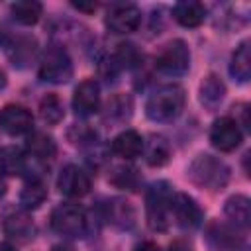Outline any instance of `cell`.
I'll return each instance as SVG.
<instances>
[{
	"label": "cell",
	"mask_w": 251,
	"mask_h": 251,
	"mask_svg": "<svg viewBox=\"0 0 251 251\" xmlns=\"http://www.w3.org/2000/svg\"><path fill=\"white\" fill-rule=\"evenodd\" d=\"M73 108L76 116H92L100 108V86L94 78L82 80L73 94Z\"/></svg>",
	"instance_id": "cell-12"
},
{
	"label": "cell",
	"mask_w": 251,
	"mask_h": 251,
	"mask_svg": "<svg viewBox=\"0 0 251 251\" xmlns=\"http://www.w3.org/2000/svg\"><path fill=\"white\" fill-rule=\"evenodd\" d=\"M6 86V75H4V71L0 69V90Z\"/></svg>",
	"instance_id": "cell-35"
},
{
	"label": "cell",
	"mask_w": 251,
	"mask_h": 251,
	"mask_svg": "<svg viewBox=\"0 0 251 251\" xmlns=\"http://www.w3.org/2000/svg\"><path fill=\"white\" fill-rule=\"evenodd\" d=\"M33 116L27 108L18 104H8L0 110V127L10 135H24L31 131Z\"/></svg>",
	"instance_id": "cell-11"
},
{
	"label": "cell",
	"mask_w": 251,
	"mask_h": 251,
	"mask_svg": "<svg viewBox=\"0 0 251 251\" xmlns=\"http://www.w3.org/2000/svg\"><path fill=\"white\" fill-rule=\"evenodd\" d=\"M41 12H43V6L33 0H24V2L12 4V18L22 25L37 24V20L41 18Z\"/></svg>",
	"instance_id": "cell-23"
},
{
	"label": "cell",
	"mask_w": 251,
	"mask_h": 251,
	"mask_svg": "<svg viewBox=\"0 0 251 251\" xmlns=\"http://www.w3.org/2000/svg\"><path fill=\"white\" fill-rule=\"evenodd\" d=\"M33 222L25 210H14L4 218V233L18 243H25L33 237Z\"/></svg>",
	"instance_id": "cell-13"
},
{
	"label": "cell",
	"mask_w": 251,
	"mask_h": 251,
	"mask_svg": "<svg viewBox=\"0 0 251 251\" xmlns=\"http://www.w3.org/2000/svg\"><path fill=\"white\" fill-rule=\"evenodd\" d=\"M108 218L114 226H118L122 229H127L135 224V210L129 202L116 198V200L108 202Z\"/></svg>",
	"instance_id": "cell-20"
},
{
	"label": "cell",
	"mask_w": 251,
	"mask_h": 251,
	"mask_svg": "<svg viewBox=\"0 0 251 251\" xmlns=\"http://www.w3.org/2000/svg\"><path fill=\"white\" fill-rule=\"evenodd\" d=\"M184 90L178 84H163L159 86L145 104V114L153 122H171L184 108Z\"/></svg>",
	"instance_id": "cell-1"
},
{
	"label": "cell",
	"mask_w": 251,
	"mask_h": 251,
	"mask_svg": "<svg viewBox=\"0 0 251 251\" xmlns=\"http://www.w3.org/2000/svg\"><path fill=\"white\" fill-rule=\"evenodd\" d=\"M243 139V133L239 129V124L237 120L233 118H220L214 122L212 129H210V143L222 151V153H229V151H235L239 147Z\"/></svg>",
	"instance_id": "cell-7"
},
{
	"label": "cell",
	"mask_w": 251,
	"mask_h": 251,
	"mask_svg": "<svg viewBox=\"0 0 251 251\" xmlns=\"http://www.w3.org/2000/svg\"><path fill=\"white\" fill-rule=\"evenodd\" d=\"M171 214L175 216V222L184 227V229H192L196 226H200L202 222V210L196 204V200L184 192H176L171 198Z\"/></svg>",
	"instance_id": "cell-10"
},
{
	"label": "cell",
	"mask_w": 251,
	"mask_h": 251,
	"mask_svg": "<svg viewBox=\"0 0 251 251\" xmlns=\"http://www.w3.org/2000/svg\"><path fill=\"white\" fill-rule=\"evenodd\" d=\"M173 190L167 182H157L149 188L147 192V224L151 229L165 231L169 226V216H171V198Z\"/></svg>",
	"instance_id": "cell-3"
},
{
	"label": "cell",
	"mask_w": 251,
	"mask_h": 251,
	"mask_svg": "<svg viewBox=\"0 0 251 251\" xmlns=\"http://www.w3.org/2000/svg\"><path fill=\"white\" fill-rule=\"evenodd\" d=\"M229 73L233 78H237L239 82H247L251 76V53H249V41H243L235 53L231 55V63H229Z\"/></svg>",
	"instance_id": "cell-19"
},
{
	"label": "cell",
	"mask_w": 251,
	"mask_h": 251,
	"mask_svg": "<svg viewBox=\"0 0 251 251\" xmlns=\"http://www.w3.org/2000/svg\"><path fill=\"white\" fill-rule=\"evenodd\" d=\"M0 251H16V247H14L12 243H8V241H6V243H2V245H0Z\"/></svg>",
	"instance_id": "cell-32"
},
{
	"label": "cell",
	"mask_w": 251,
	"mask_h": 251,
	"mask_svg": "<svg viewBox=\"0 0 251 251\" xmlns=\"http://www.w3.org/2000/svg\"><path fill=\"white\" fill-rule=\"evenodd\" d=\"M51 227L65 237H82L86 231V214L78 204H59L51 212Z\"/></svg>",
	"instance_id": "cell-5"
},
{
	"label": "cell",
	"mask_w": 251,
	"mask_h": 251,
	"mask_svg": "<svg viewBox=\"0 0 251 251\" xmlns=\"http://www.w3.org/2000/svg\"><path fill=\"white\" fill-rule=\"evenodd\" d=\"M51 251H73V249H71L69 245H55Z\"/></svg>",
	"instance_id": "cell-34"
},
{
	"label": "cell",
	"mask_w": 251,
	"mask_h": 251,
	"mask_svg": "<svg viewBox=\"0 0 251 251\" xmlns=\"http://www.w3.org/2000/svg\"><path fill=\"white\" fill-rule=\"evenodd\" d=\"M135 251H161V249H159V245L153 243V241H143V243H139V245L135 247Z\"/></svg>",
	"instance_id": "cell-30"
},
{
	"label": "cell",
	"mask_w": 251,
	"mask_h": 251,
	"mask_svg": "<svg viewBox=\"0 0 251 251\" xmlns=\"http://www.w3.org/2000/svg\"><path fill=\"white\" fill-rule=\"evenodd\" d=\"M226 216L239 227H247L249 226V218H251V210H249V198L243 194H235L231 198L226 200L224 206Z\"/></svg>",
	"instance_id": "cell-18"
},
{
	"label": "cell",
	"mask_w": 251,
	"mask_h": 251,
	"mask_svg": "<svg viewBox=\"0 0 251 251\" xmlns=\"http://www.w3.org/2000/svg\"><path fill=\"white\" fill-rule=\"evenodd\" d=\"M25 147L31 157L41 159V161H47V159L55 157V153H57V145H55L53 137L47 133H41V131L31 133L25 141Z\"/></svg>",
	"instance_id": "cell-17"
},
{
	"label": "cell",
	"mask_w": 251,
	"mask_h": 251,
	"mask_svg": "<svg viewBox=\"0 0 251 251\" xmlns=\"http://www.w3.org/2000/svg\"><path fill=\"white\" fill-rule=\"evenodd\" d=\"M75 8H78V10H84V12H94L96 8H98V4H82V2H78V4H73Z\"/></svg>",
	"instance_id": "cell-31"
},
{
	"label": "cell",
	"mask_w": 251,
	"mask_h": 251,
	"mask_svg": "<svg viewBox=\"0 0 251 251\" xmlns=\"http://www.w3.org/2000/svg\"><path fill=\"white\" fill-rule=\"evenodd\" d=\"M141 24V12L133 4H114L106 14V25L114 33H131Z\"/></svg>",
	"instance_id": "cell-9"
},
{
	"label": "cell",
	"mask_w": 251,
	"mask_h": 251,
	"mask_svg": "<svg viewBox=\"0 0 251 251\" xmlns=\"http://www.w3.org/2000/svg\"><path fill=\"white\" fill-rule=\"evenodd\" d=\"M57 188L69 198H82L90 190V176L78 165H65L57 178Z\"/></svg>",
	"instance_id": "cell-8"
},
{
	"label": "cell",
	"mask_w": 251,
	"mask_h": 251,
	"mask_svg": "<svg viewBox=\"0 0 251 251\" xmlns=\"http://www.w3.org/2000/svg\"><path fill=\"white\" fill-rule=\"evenodd\" d=\"M116 186H120V188H129V190H133L135 188V184H137V175H135V171L133 169H116V173H114V176L110 178Z\"/></svg>",
	"instance_id": "cell-28"
},
{
	"label": "cell",
	"mask_w": 251,
	"mask_h": 251,
	"mask_svg": "<svg viewBox=\"0 0 251 251\" xmlns=\"http://www.w3.org/2000/svg\"><path fill=\"white\" fill-rule=\"evenodd\" d=\"M6 194V182H4V176H2V173H0V198Z\"/></svg>",
	"instance_id": "cell-33"
},
{
	"label": "cell",
	"mask_w": 251,
	"mask_h": 251,
	"mask_svg": "<svg viewBox=\"0 0 251 251\" xmlns=\"http://www.w3.org/2000/svg\"><path fill=\"white\" fill-rule=\"evenodd\" d=\"M0 169L8 175H20L24 171V157L18 149L10 147V149H4L2 157H0Z\"/></svg>",
	"instance_id": "cell-26"
},
{
	"label": "cell",
	"mask_w": 251,
	"mask_h": 251,
	"mask_svg": "<svg viewBox=\"0 0 251 251\" xmlns=\"http://www.w3.org/2000/svg\"><path fill=\"white\" fill-rule=\"evenodd\" d=\"M188 176L194 184L206 190H220L229 180V169L224 161L212 155H200L190 163Z\"/></svg>",
	"instance_id": "cell-2"
},
{
	"label": "cell",
	"mask_w": 251,
	"mask_h": 251,
	"mask_svg": "<svg viewBox=\"0 0 251 251\" xmlns=\"http://www.w3.org/2000/svg\"><path fill=\"white\" fill-rule=\"evenodd\" d=\"M112 151L124 159H135L143 151V137L135 129H126L114 137Z\"/></svg>",
	"instance_id": "cell-15"
},
{
	"label": "cell",
	"mask_w": 251,
	"mask_h": 251,
	"mask_svg": "<svg viewBox=\"0 0 251 251\" xmlns=\"http://www.w3.org/2000/svg\"><path fill=\"white\" fill-rule=\"evenodd\" d=\"M224 94H226V86L224 82L216 76V75H208L202 84H200V100L206 108H216L222 100H224Z\"/></svg>",
	"instance_id": "cell-21"
},
{
	"label": "cell",
	"mask_w": 251,
	"mask_h": 251,
	"mask_svg": "<svg viewBox=\"0 0 251 251\" xmlns=\"http://www.w3.org/2000/svg\"><path fill=\"white\" fill-rule=\"evenodd\" d=\"M188 65H190V51L186 47V43L182 39H173L169 41L157 55V61H155V67L163 73V75H171V76H176V75H182L188 71Z\"/></svg>",
	"instance_id": "cell-6"
},
{
	"label": "cell",
	"mask_w": 251,
	"mask_h": 251,
	"mask_svg": "<svg viewBox=\"0 0 251 251\" xmlns=\"http://www.w3.org/2000/svg\"><path fill=\"white\" fill-rule=\"evenodd\" d=\"M4 43V33H2V29H0V45Z\"/></svg>",
	"instance_id": "cell-36"
},
{
	"label": "cell",
	"mask_w": 251,
	"mask_h": 251,
	"mask_svg": "<svg viewBox=\"0 0 251 251\" xmlns=\"http://www.w3.org/2000/svg\"><path fill=\"white\" fill-rule=\"evenodd\" d=\"M39 116L45 124L49 126H57L63 118H65V108H63V102L57 94H45L39 102Z\"/></svg>",
	"instance_id": "cell-22"
},
{
	"label": "cell",
	"mask_w": 251,
	"mask_h": 251,
	"mask_svg": "<svg viewBox=\"0 0 251 251\" xmlns=\"http://www.w3.org/2000/svg\"><path fill=\"white\" fill-rule=\"evenodd\" d=\"M171 157V149L163 137H153L145 151V161L151 167H163Z\"/></svg>",
	"instance_id": "cell-24"
},
{
	"label": "cell",
	"mask_w": 251,
	"mask_h": 251,
	"mask_svg": "<svg viewBox=\"0 0 251 251\" xmlns=\"http://www.w3.org/2000/svg\"><path fill=\"white\" fill-rule=\"evenodd\" d=\"M73 76V63L61 45H49L39 63V78L47 82H67Z\"/></svg>",
	"instance_id": "cell-4"
},
{
	"label": "cell",
	"mask_w": 251,
	"mask_h": 251,
	"mask_svg": "<svg viewBox=\"0 0 251 251\" xmlns=\"http://www.w3.org/2000/svg\"><path fill=\"white\" fill-rule=\"evenodd\" d=\"M114 59H116V63H118L120 67L131 69V67H135V65L139 63L141 55H139V51H137V47H135L133 43H120L118 49H116Z\"/></svg>",
	"instance_id": "cell-25"
},
{
	"label": "cell",
	"mask_w": 251,
	"mask_h": 251,
	"mask_svg": "<svg viewBox=\"0 0 251 251\" xmlns=\"http://www.w3.org/2000/svg\"><path fill=\"white\" fill-rule=\"evenodd\" d=\"M33 55H35V39H29V37H25V39L18 41V45L14 47V53H10L12 61H14V63H18V65L27 63Z\"/></svg>",
	"instance_id": "cell-27"
},
{
	"label": "cell",
	"mask_w": 251,
	"mask_h": 251,
	"mask_svg": "<svg viewBox=\"0 0 251 251\" xmlns=\"http://www.w3.org/2000/svg\"><path fill=\"white\" fill-rule=\"evenodd\" d=\"M169 251H192V247H190L186 241H182V239H176V241H173V243H171Z\"/></svg>",
	"instance_id": "cell-29"
},
{
	"label": "cell",
	"mask_w": 251,
	"mask_h": 251,
	"mask_svg": "<svg viewBox=\"0 0 251 251\" xmlns=\"http://www.w3.org/2000/svg\"><path fill=\"white\" fill-rule=\"evenodd\" d=\"M173 18L184 27H198L206 18V8L200 2L184 0L173 6Z\"/></svg>",
	"instance_id": "cell-14"
},
{
	"label": "cell",
	"mask_w": 251,
	"mask_h": 251,
	"mask_svg": "<svg viewBox=\"0 0 251 251\" xmlns=\"http://www.w3.org/2000/svg\"><path fill=\"white\" fill-rule=\"evenodd\" d=\"M47 198V188L41 180L37 178H29L22 190H20V206L27 212V210H35L39 208Z\"/></svg>",
	"instance_id": "cell-16"
}]
</instances>
